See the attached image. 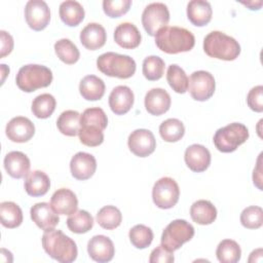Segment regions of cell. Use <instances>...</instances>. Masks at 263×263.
Masks as SVG:
<instances>
[{
  "label": "cell",
  "instance_id": "1",
  "mask_svg": "<svg viewBox=\"0 0 263 263\" xmlns=\"http://www.w3.org/2000/svg\"><path fill=\"white\" fill-rule=\"evenodd\" d=\"M155 44L161 51L175 54L191 50L194 47L195 38L185 28L166 26L156 33Z\"/></svg>",
  "mask_w": 263,
  "mask_h": 263
},
{
  "label": "cell",
  "instance_id": "2",
  "mask_svg": "<svg viewBox=\"0 0 263 263\" xmlns=\"http://www.w3.org/2000/svg\"><path fill=\"white\" fill-rule=\"evenodd\" d=\"M42 247L49 257L61 263H71L78 255L76 242L61 230L45 231L42 235Z\"/></svg>",
  "mask_w": 263,
  "mask_h": 263
},
{
  "label": "cell",
  "instance_id": "3",
  "mask_svg": "<svg viewBox=\"0 0 263 263\" xmlns=\"http://www.w3.org/2000/svg\"><path fill=\"white\" fill-rule=\"evenodd\" d=\"M204 52L214 59L233 61L240 53L239 43L220 31H212L203 39Z\"/></svg>",
  "mask_w": 263,
  "mask_h": 263
},
{
  "label": "cell",
  "instance_id": "4",
  "mask_svg": "<svg viewBox=\"0 0 263 263\" xmlns=\"http://www.w3.org/2000/svg\"><path fill=\"white\" fill-rule=\"evenodd\" d=\"M97 67L107 76L127 79L135 74L137 65L135 60L129 55L109 51L98 58Z\"/></svg>",
  "mask_w": 263,
  "mask_h": 263
},
{
  "label": "cell",
  "instance_id": "5",
  "mask_svg": "<svg viewBox=\"0 0 263 263\" xmlns=\"http://www.w3.org/2000/svg\"><path fill=\"white\" fill-rule=\"evenodd\" d=\"M51 81V70L43 65L37 64L23 66L15 77L17 87L25 92H32L38 88L47 87Z\"/></svg>",
  "mask_w": 263,
  "mask_h": 263
},
{
  "label": "cell",
  "instance_id": "6",
  "mask_svg": "<svg viewBox=\"0 0 263 263\" xmlns=\"http://www.w3.org/2000/svg\"><path fill=\"white\" fill-rule=\"evenodd\" d=\"M249 138L248 127L239 122H232L223 126L215 133L214 144L215 147L223 153H230L243 144Z\"/></svg>",
  "mask_w": 263,
  "mask_h": 263
},
{
  "label": "cell",
  "instance_id": "7",
  "mask_svg": "<svg viewBox=\"0 0 263 263\" xmlns=\"http://www.w3.org/2000/svg\"><path fill=\"white\" fill-rule=\"evenodd\" d=\"M194 236L193 226L183 219L172 221L163 230L161 235V245L168 251L179 250L185 242Z\"/></svg>",
  "mask_w": 263,
  "mask_h": 263
},
{
  "label": "cell",
  "instance_id": "8",
  "mask_svg": "<svg viewBox=\"0 0 263 263\" xmlns=\"http://www.w3.org/2000/svg\"><path fill=\"white\" fill-rule=\"evenodd\" d=\"M179 196V185L173 178L163 177L155 182L152 189V199L159 209H172L177 204Z\"/></svg>",
  "mask_w": 263,
  "mask_h": 263
},
{
  "label": "cell",
  "instance_id": "9",
  "mask_svg": "<svg viewBox=\"0 0 263 263\" xmlns=\"http://www.w3.org/2000/svg\"><path fill=\"white\" fill-rule=\"evenodd\" d=\"M170 21V11L167 6L161 2H153L147 5L142 13V24L145 31L150 36H155L156 33L163 27H166Z\"/></svg>",
  "mask_w": 263,
  "mask_h": 263
},
{
  "label": "cell",
  "instance_id": "10",
  "mask_svg": "<svg viewBox=\"0 0 263 263\" xmlns=\"http://www.w3.org/2000/svg\"><path fill=\"white\" fill-rule=\"evenodd\" d=\"M188 88L191 97L195 101H206L215 92V78L208 71H195L188 79Z\"/></svg>",
  "mask_w": 263,
  "mask_h": 263
},
{
  "label": "cell",
  "instance_id": "11",
  "mask_svg": "<svg viewBox=\"0 0 263 263\" xmlns=\"http://www.w3.org/2000/svg\"><path fill=\"white\" fill-rule=\"evenodd\" d=\"M25 17L28 26L34 31L45 29L50 21V10L43 0H30L25 7Z\"/></svg>",
  "mask_w": 263,
  "mask_h": 263
},
{
  "label": "cell",
  "instance_id": "12",
  "mask_svg": "<svg viewBox=\"0 0 263 263\" xmlns=\"http://www.w3.org/2000/svg\"><path fill=\"white\" fill-rule=\"evenodd\" d=\"M127 145L135 155L146 157L154 152L156 148V140L151 130L139 128L128 136Z\"/></svg>",
  "mask_w": 263,
  "mask_h": 263
},
{
  "label": "cell",
  "instance_id": "13",
  "mask_svg": "<svg viewBox=\"0 0 263 263\" xmlns=\"http://www.w3.org/2000/svg\"><path fill=\"white\" fill-rule=\"evenodd\" d=\"M5 133L7 138L15 143H26L35 134L34 123L27 117H13L6 125Z\"/></svg>",
  "mask_w": 263,
  "mask_h": 263
},
{
  "label": "cell",
  "instance_id": "14",
  "mask_svg": "<svg viewBox=\"0 0 263 263\" xmlns=\"http://www.w3.org/2000/svg\"><path fill=\"white\" fill-rule=\"evenodd\" d=\"M87 253L93 261L105 263L113 259L115 248L113 241L108 236L95 235L87 243Z\"/></svg>",
  "mask_w": 263,
  "mask_h": 263
},
{
  "label": "cell",
  "instance_id": "15",
  "mask_svg": "<svg viewBox=\"0 0 263 263\" xmlns=\"http://www.w3.org/2000/svg\"><path fill=\"white\" fill-rule=\"evenodd\" d=\"M97 170V160L93 155L86 152L76 153L70 161V171L72 176L80 181L92 177Z\"/></svg>",
  "mask_w": 263,
  "mask_h": 263
},
{
  "label": "cell",
  "instance_id": "16",
  "mask_svg": "<svg viewBox=\"0 0 263 263\" xmlns=\"http://www.w3.org/2000/svg\"><path fill=\"white\" fill-rule=\"evenodd\" d=\"M31 219L42 230L54 229L59 224L60 218L47 202H38L31 208Z\"/></svg>",
  "mask_w": 263,
  "mask_h": 263
},
{
  "label": "cell",
  "instance_id": "17",
  "mask_svg": "<svg viewBox=\"0 0 263 263\" xmlns=\"http://www.w3.org/2000/svg\"><path fill=\"white\" fill-rule=\"evenodd\" d=\"M135 97L133 90L125 85H118L114 87L109 96V106L116 115H123L127 113L134 105Z\"/></svg>",
  "mask_w": 263,
  "mask_h": 263
},
{
  "label": "cell",
  "instance_id": "18",
  "mask_svg": "<svg viewBox=\"0 0 263 263\" xmlns=\"http://www.w3.org/2000/svg\"><path fill=\"white\" fill-rule=\"evenodd\" d=\"M171 96L163 88H152L145 96V108L148 113L159 116L168 111L171 107Z\"/></svg>",
  "mask_w": 263,
  "mask_h": 263
},
{
  "label": "cell",
  "instance_id": "19",
  "mask_svg": "<svg viewBox=\"0 0 263 263\" xmlns=\"http://www.w3.org/2000/svg\"><path fill=\"white\" fill-rule=\"evenodd\" d=\"M184 159L192 172L201 173L210 166L211 153L203 145L193 144L186 149Z\"/></svg>",
  "mask_w": 263,
  "mask_h": 263
},
{
  "label": "cell",
  "instance_id": "20",
  "mask_svg": "<svg viewBox=\"0 0 263 263\" xmlns=\"http://www.w3.org/2000/svg\"><path fill=\"white\" fill-rule=\"evenodd\" d=\"M50 205L58 215H72L77 211L78 200L72 190L61 188L52 194Z\"/></svg>",
  "mask_w": 263,
  "mask_h": 263
},
{
  "label": "cell",
  "instance_id": "21",
  "mask_svg": "<svg viewBox=\"0 0 263 263\" xmlns=\"http://www.w3.org/2000/svg\"><path fill=\"white\" fill-rule=\"evenodd\" d=\"M107 33L105 28L98 23L87 24L80 32L81 44L89 50H97L105 45Z\"/></svg>",
  "mask_w": 263,
  "mask_h": 263
},
{
  "label": "cell",
  "instance_id": "22",
  "mask_svg": "<svg viewBox=\"0 0 263 263\" xmlns=\"http://www.w3.org/2000/svg\"><path fill=\"white\" fill-rule=\"evenodd\" d=\"M30 165L29 157L21 151H11L5 155L4 167L7 174L14 179L27 177Z\"/></svg>",
  "mask_w": 263,
  "mask_h": 263
},
{
  "label": "cell",
  "instance_id": "23",
  "mask_svg": "<svg viewBox=\"0 0 263 263\" xmlns=\"http://www.w3.org/2000/svg\"><path fill=\"white\" fill-rule=\"evenodd\" d=\"M141 33L132 23H122L115 28L114 40L122 48L133 49L141 43Z\"/></svg>",
  "mask_w": 263,
  "mask_h": 263
},
{
  "label": "cell",
  "instance_id": "24",
  "mask_svg": "<svg viewBox=\"0 0 263 263\" xmlns=\"http://www.w3.org/2000/svg\"><path fill=\"white\" fill-rule=\"evenodd\" d=\"M212 6L204 0H192L187 5V17L190 23L197 27L208 25L212 20Z\"/></svg>",
  "mask_w": 263,
  "mask_h": 263
},
{
  "label": "cell",
  "instance_id": "25",
  "mask_svg": "<svg viewBox=\"0 0 263 263\" xmlns=\"http://www.w3.org/2000/svg\"><path fill=\"white\" fill-rule=\"evenodd\" d=\"M24 187L26 192L33 197L42 196L47 193L50 187L48 176L42 171H33L29 173L25 179Z\"/></svg>",
  "mask_w": 263,
  "mask_h": 263
},
{
  "label": "cell",
  "instance_id": "26",
  "mask_svg": "<svg viewBox=\"0 0 263 263\" xmlns=\"http://www.w3.org/2000/svg\"><path fill=\"white\" fill-rule=\"evenodd\" d=\"M190 216L193 222L199 225H209L216 220L217 209L211 201L199 199L191 205Z\"/></svg>",
  "mask_w": 263,
  "mask_h": 263
},
{
  "label": "cell",
  "instance_id": "27",
  "mask_svg": "<svg viewBox=\"0 0 263 263\" xmlns=\"http://www.w3.org/2000/svg\"><path fill=\"white\" fill-rule=\"evenodd\" d=\"M105 88L104 81L95 75L83 77L79 83V92L87 101L101 100L105 93Z\"/></svg>",
  "mask_w": 263,
  "mask_h": 263
},
{
  "label": "cell",
  "instance_id": "28",
  "mask_svg": "<svg viewBox=\"0 0 263 263\" xmlns=\"http://www.w3.org/2000/svg\"><path fill=\"white\" fill-rule=\"evenodd\" d=\"M60 17L64 24L69 27L78 26L84 18V9L82 5L73 0L64 1L60 5L59 9Z\"/></svg>",
  "mask_w": 263,
  "mask_h": 263
},
{
  "label": "cell",
  "instance_id": "29",
  "mask_svg": "<svg viewBox=\"0 0 263 263\" xmlns=\"http://www.w3.org/2000/svg\"><path fill=\"white\" fill-rule=\"evenodd\" d=\"M1 224L9 229L18 227L23 222V212L21 208L12 201H3L0 203Z\"/></svg>",
  "mask_w": 263,
  "mask_h": 263
},
{
  "label": "cell",
  "instance_id": "30",
  "mask_svg": "<svg viewBox=\"0 0 263 263\" xmlns=\"http://www.w3.org/2000/svg\"><path fill=\"white\" fill-rule=\"evenodd\" d=\"M80 114L74 110H66L59 116L57 126L59 130L68 137L78 135L80 129Z\"/></svg>",
  "mask_w": 263,
  "mask_h": 263
},
{
  "label": "cell",
  "instance_id": "31",
  "mask_svg": "<svg viewBox=\"0 0 263 263\" xmlns=\"http://www.w3.org/2000/svg\"><path fill=\"white\" fill-rule=\"evenodd\" d=\"M216 255L221 263H236L241 257V250L235 240L223 239L217 247Z\"/></svg>",
  "mask_w": 263,
  "mask_h": 263
},
{
  "label": "cell",
  "instance_id": "32",
  "mask_svg": "<svg viewBox=\"0 0 263 263\" xmlns=\"http://www.w3.org/2000/svg\"><path fill=\"white\" fill-rule=\"evenodd\" d=\"M67 226L69 230L74 233H86L93 226V218L84 210L76 211L67 219Z\"/></svg>",
  "mask_w": 263,
  "mask_h": 263
},
{
  "label": "cell",
  "instance_id": "33",
  "mask_svg": "<svg viewBox=\"0 0 263 263\" xmlns=\"http://www.w3.org/2000/svg\"><path fill=\"white\" fill-rule=\"evenodd\" d=\"M159 134L165 142H178L185 134V126L181 120L177 118H168L159 125Z\"/></svg>",
  "mask_w": 263,
  "mask_h": 263
},
{
  "label": "cell",
  "instance_id": "34",
  "mask_svg": "<svg viewBox=\"0 0 263 263\" xmlns=\"http://www.w3.org/2000/svg\"><path fill=\"white\" fill-rule=\"evenodd\" d=\"M122 221L120 211L114 205H105L97 214V222L99 225L107 230L117 228Z\"/></svg>",
  "mask_w": 263,
  "mask_h": 263
},
{
  "label": "cell",
  "instance_id": "35",
  "mask_svg": "<svg viewBox=\"0 0 263 263\" xmlns=\"http://www.w3.org/2000/svg\"><path fill=\"white\" fill-rule=\"evenodd\" d=\"M55 99L50 93H41L32 102V112L40 119L48 118L55 109Z\"/></svg>",
  "mask_w": 263,
  "mask_h": 263
},
{
  "label": "cell",
  "instance_id": "36",
  "mask_svg": "<svg viewBox=\"0 0 263 263\" xmlns=\"http://www.w3.org/2000/svg\"><path fill=\"white\" fill-rule=\"evenodd\" d=\"M54 51L58 58L67 65L75 64L80 58L77 46L67 38L60 39L54 43Z\"/></svg>",
  "mask_w": 263,
  "mask_h": 263
},
{
  "label": "cell",
  "instance_id": "37",
  "mask_svg": "<svg viewBox=\"0 0 263 263\" xmlns=\"http://www.w3.org/2000/svg\"><path fill=\"white\" fill-rule=\"evenodd\" d=\"M166 80L173 90L178 93H184L188 89V77L185 71L176 64L168 66L166 71Z\"/></svg>",
  "mask_w": 263,
  "mask_h": 263
},
{
  "label": "cell",
  "instance_id": "38",
  "mask_svg": "<svg viewBox=\"0 0 263 263\" xmlns=\"http://www.w3.org/2000/svg\"><path fill=\"white\" fill-rule=\"evenodd\" d=\"M132 245L137 249L148 248L153 240V231L150 227L143 224L134 226L128 233Z\"/></svg>",
  "mask_w": 263,
  "mask_h": 263
},
{
  "label": "cell",
  "instance_id": "39",
  "mask_svg": "<svg viewBox=\"0 0 263 263\" xmlns=\"http://www.w3.org/2000/svg\"><path fill=\"white\" fill-rule=\"evenodd\" d=\"M164 61L157 55H149L143 61V74L146 79L155 81L160 79L164 73Z\"/></svg>",
  "mask_w": 263,
  "mask_h": 263
},
{
  "label": "cell",
  "instance_id": "40",
  "mask_svg": "<svg viewBox=\"0 0 263 263\" xmlns=\"http://www.w3.org/2000/svg\"><path fill=\"white\" fill-rule=\"evenodd\" d=\"M80 142L88 147H97L104 141L103 129L93 124H82L78 132Z\"/></svg>",
  "mask_w": 263,
  "mask_h": 263
},
{
  "label": "cell",
  "instance_id": "41",
  "mask_svg": "<svg viewBox=\"0 0 263 263\" xmlns=\"http://www.w3.org/2000/svg\"><path fill=\"white\" fill-rule=\"evenodd\" d=\"M240 223L248 229H258L263 224V210L257 205L246 208L240 214Z\"/></svg>",
  "mask_w": 263,
  "mask_h": 263
},
{
  "label": "cell",
  "instance_id": "42",
  "mask_svg": "<svg viewBox=\"0 0 263 263\" xmlns=\"http://www.w3.org/2000/svg\"><path fill=\"white\" fill-rule=\"evenodd\" d=\"M82 124H93L101 127L103 130L107 127L108 118L102 108L93 107L85 109L80 116V125Z\"/></svg>",
  "mask_w": 263,
  "mask_h": 263
},
{
  "label": "cell",
  "instance_id": "43",
  "mask_svg": "<svg viewBox=\"0 0 263 263\" xmlns=\"http://www.w3.org/2000/svg\"><path fill=\"white\" fill-rule=\"evenodd\" d=\"M130 5V0H104L103 10L109 17H120L129 10Z\"/></svg>",
  "mask_w": 263,
  "mask_h": 263
},
{
  "label": "cell",
  "instance_id": "44",
  "mask_svg": "<svg viewBox=\"0 0 263 263\" xmlns=\"http://www.w3.org/2000/svg\"><path fill=\"white\" fill-rule=\"evenodd\" d=\"M247 103L250 109L255 112H262L263 111V86L257 85L253 87L248 96H247Z\"/></svg>",
  "mask_w": 263,
  "mask_h": 263
},
{
  "label": "cell",
  "instance_id": "45",
  "mask_svg": "<svg viewBox=\"0 0 263 263\" xmlns=\"http://www.w3.org/2000/svg\"><path fill=\"white\" fill-rule=\"evenodd\" d=\"M175 257L173 252L166 250L162 245L155 248L149 258L150 263H172L174 262Z\"/></svg>",
  "mask_w": 263,
  "mask_h": 263
},
{
  "label": "cell",
  "instance_id": "46",
  "mask_svg": "<svg viewBox=\"0 0 263 263\" xmlns=\"http://www.w3.org/2000/svg\"><path fill=\"white\" fill-rule=\"evenodd\" d=\"M1 36V54L0 58H4L5 55L9 54L13 48V39L10 34L5 31H0Z\"/></svg>",
  "mask_w": 263,
  "mask_h": 263
},
{
  "label": "cell",
  "instance_id": "47",
  "mask_svg": "<svg viewBox=\"0 0 263 263\" xmlns=\"http://www.w3.org/2000/svg\"><path fill=\"white\" fill-rule=\"evenodd\" d=\"M261 156L262 154L259 155V158H258V163H257V166L256 168H254V174H253V181H254V184L260 189L262 190V177H261Z\"/></svg>",
  "mask_w": 263,
  "mask_h": 263
}]
</instances>
